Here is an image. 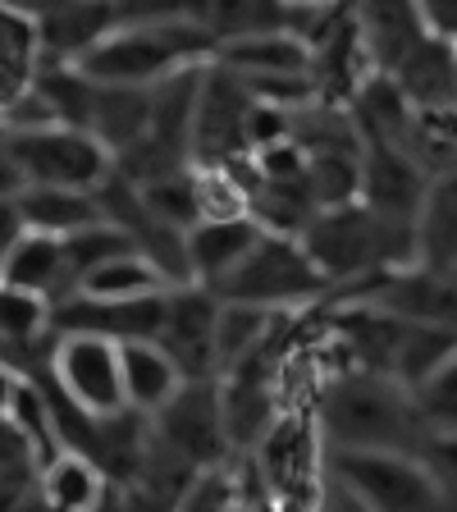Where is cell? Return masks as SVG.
<instances>
[{
  "mask_svg": "<svg viewBox=\"0 0 457 512\" xmlns=\"http://www.w3.org/2000/svg\"><path fill=\"white\" fill-rule=\"evenodd\" d=\"M220 42L206 28L202 10H124L119 5V28L92 55L78 60L96 87H151L170 78L215 64Z\"/></svg>",
  "mask_w": 457,
  "mask_h": 512,
  "instance_id": "cell-1",
  "label": "cell"
},
{
  "mask_svg": "<svg viewBox=\"0 0 457 512\" xmlns=\"http://www.w3.org/2000/svg\"><path fill=\"white\" fill-rule=\"evenodd\" d=\"M320 435L330 439L334 453H407V458H426L435 439L403 384L366 371H339L325 384Z\"/></svg>",
  "mask_w": 457,
  "mask_h": 512,
  "instance_id": "cell-2",
  "label": "cell"
},
{
  "mask_svg": "<svg viewBox=\"0 0 457 512\" xmlns=\"http://www.w3.org/2000/svg\"><path fill=\"white\" fill-rule=\"evenodd\" d=\"M311 266L330 288H362L371 279L398 275L416 266V229L412 224H389L362 202L320 211L302 234Z\"/></svg>",
  "mask_w": 457,
  "mask_h": 512,
  "instance_id": "cell-3",
  "label": "cell"
},
{
  "mask_svg": "<svg viewBox=\"0 0 457 512\" xmlns=\"http://www.w3.org/2000/svg\"><path fill=\"white\" fill-rule=\"evenodd\" d=\"M325 293H330V284L311 266L302 238H279V234H261L252 256L215 288L220 302L261 307V311H275V316H284L293 307H311Z\"/></svg>",
  "mask_w": 457,
  "mask_h": 512,
  "instance_id": "cell-4",
  "label": "cell"
},
{
  "mask_svg": "<svg viewBox=\"0 0 457 512\" xmlns=\"http://www.w3.org/2000/svg\"><path fill=\"white\" fill-rule=\"evenodd\" d=\"M5 151H10L23 188L96 192L115 174V156L83 128L55 124L42 133H19V138H5Z\"/></svg>",
  "mask_w": 457,
  "mask_h": 512,
  "instance_id": "cell-5",
  "label": "cell"
},
{
  "mask_svg": "<svg viewBox=\"0 0 457 512\" xmlns=\"http://www.w3.org/2000/svg\"><path fill=\"white\" fill-rule=\"evenodd\" d=\"M51 389L92 421H115L128 412L119 343L92 334H55L51 348Z\"/></svg>",
  "mask_w": 457,
  "mask_h": 512,
  "instance_id": "cell-6",
  "label": "cell"
},
{
  "mask_svg": "<svg viewBox=\"0 0 457 512\" xmlns=\"http://www.w3.org/2000/svg\"><path fill=\"white\" fill-rule=\"evenodd\" d=\"M343 490L366 512H448L435 476L407 453H334Z\"/></svg>",
  "mask_w": 457,
  "mask_h": 512,
  "instance_id": "cell-7",
  "label": "cell"
},
{
  "mask_svg": "<svg viewBox=\"0 0 457 512\" xmlns=\"http://www.w3.org/2000/svg\"><path fill=\"white\" fill-rule=\"evenodd\" d=\"M151 435L179 453L188 467L215 471L229 453V430H224V398L220 380H188L170 398L165 412L151 416Z\"/></svg>",
  "mask_w": 457,
  "mask_h": 512,
  "instance_id": "cell-8",
  "label": "cell"
},
{
  "mask_svg": "<svg viewBox=\"0 0 457 512\" xmlns=\"http://www.w3.org/2000/svg\"><path fill=\"white\" fill-rule=\"evenodd\" d=\"M256 96L224 64H211L192 119V165H234L247 160V115Z\"/></svg>",
  "mask_w": 457,
  "mask_h": 512,
  "instance_id": "cell-9",
  "label": "cell"
},
{
  "mask_svg": "<svg viewBox=\"0 0 457 512\" xmlns=\"http://www.w3.org/2000/svg\"><path fill=\"white\" fill-rule=\"evenodd\" d=\"M215 325H220V298L211 288H170L156 343L179 362L188 380H215Z\"/></svg>",
  "mask_w": 457,
  "mask_h": 512,
  "instance_id": "cell-10",
  "label": "cell"
},
{
  "mask_svg": "<svg viewBox=\"0 0 457 512\" xmlns=\"http://www.w3.org/2000/svg\"><path fill=\"white\" fill-rule=\"evenodd\" d=\"M115 28H119V5H96V0H69V5L32 10L37 64H78Z\"/></svg>",
  "mask_w": 457,
  "mask_h": 512,
  "instance_id": "cell-11",
  "label": "cell"
},
{
  "mask_svg": "<svg viewBox=\"0 0 457 512\" xmlns=\"http://www.w3.org/2000/svg\"><path fill=\"white\" fill-rule=\"evenodd\" d=\"M430 179L426 170L407 156L403 147H366L362 156V206L375 211L389 224H412L421 220Z\"/></svg>",
  "mask_w": 457,
  "mask_h": 512,
  "instance_id": "cell-12",
  "label": "cell"
},
{
  "mask_svg": "<svg viewBox=\"0 0 457 512\" xmlns=\"http://www.w3.org/2000/svg\"><path fill=\"white\" fill-rule=\"evenodd\" d=\"M0 284L32 293L42 302H64L74 293V279H69V256H64L60 238L46 234H23L10 252L0 256Z\"/></svg>",
  "mask_w": 457,
  "mask_h": 512,
  "instance_id": "cell-13",
  "label": "cell"
},
{
  "mask_svg": "<svg viewBox=\"0 0 457 512\" xmlns=\"http://www.w3.org/2000/svg\"><path fill=\"white\" fill-rule=\"evenodd\" d=\"M357 32L371 55L375 74H398V64L426 42V19L421 5H403V0H380V5H357Z\"/></svg>",
  "mask_w": 457,
  "mask_h": 512,
  "instance_id": "cell-14",
  "label": "cell"
},
{
  "mask_svg": "<svg viewBox=\"0 0 457 512\" xmlns=\"http://www.w3.org/2000/svg\"><path fill=\"white\" fill-rule=\"evenodd\" d=\"M215 64H224L229 74H238L243 83L256 78H311V51L307 42H298L293 32H252L238 42H224Z\"/></svg>",
  "mask_w": 457,
  "mask_h": 512,
  "instance_id": "cell-15",
  "label": "cell"
},
{
  "mask_svg": "<svg viewBox=\"0 0 457 512\" xmlns=\"http://www.w3.org/2000/svg\"><path fill=\"white\" fill-rule=\"evenodd\" d=\"M261 224L256 220H229V224H197L188 234V266L197 288H220L224 279L243 266L252 247L261 243Z\"/></svg>",
  "mask_w": 457,
  "mask_h": 512,
  "instance_id": "cell-16",
  "label": "cell"
},
{
  "mask_svg": "<svg viewBox=\"0 0 457 512\" xmlns=\"http://www.w3.org/2000/svg\"><path fill=\"white\" fill-rule=\"evenodd\" d=\"M119 366H124L128 412L147 416V421L156 412H165L170 398L188 384V375L179 371V362H174L160 343H124V348H119Z\"/></svg>",
  "mask_w": 457,
  "mask_h": 512,
  "instance_id": "cell-17",
  "label": "cell"
},
{
  "mask_svg": "<svg viewBox=\"0 0 457 512\" xmlns=\"http://www.w3.org/2000/svg\"><path fill=\"white\" fill-rule=\"evenodd\" d=\"M37 494L51 512H101L115 499V480L83 453H60L37 471Z\"/></svg>",
  "mask_w": 457,
  "mask_h": 512,
  "instance_id": "cell-18",
  "label": "cell"
},
{
  "mask_svg": "<svg viewBox=\"0 0 457 512\" xmlns=\"http://www.w3.org/2000/svg\"><path fill=\"white\" fill-rule=\"evenodd\" d=\"M389 78L412 101V110H457V46L439 37H426Z\"/></svg>",
  "mask_w": 457,
  "mask_h": 512,
  "instance_id": "cell-19",
  "label": "cell"
},
{
  "mask_svg": "<svg viewBox=\"0 0 457 512\" xmlns=\"http://www.w3.org/2000/svg\"><path fill=\"white\" fill-rule=\"evenodd\" d=\"M348 115L357 124L366 147H407V133H412V101L398 92V83L389 74H375L362 92L348 101Z\"/></svg>",
  "mask_w": 457,
  "mask_h": 512,
  "instance_id": "cell-20",
  "label": "cell"
},
{
  "mask_svg": "<svg viewBox=\"0 0 457 512\" xmlns=\"http://www.w3.org/2000/svg\"><path fill=\"white\" fill-rule=\"evenodd\" d=\"M87 133L119 160L124 151H133L138 142L151 138V92H138V87H96Z\"/></svg>",
  "mask_w": 457,
  "mask_h": 512,
  "instance_id": "cell-21",
  "label": "cell"
},
{
  "mask_svg": "<svg viewBox=\"0 0 457 512\" xmlns=\"http://www.w3.org/2000/svg\"><path fill=\"white\" fill-rule=\"evenodd\" d=\"M28 234H46V238H74L92 224H101V206H96V192H64V188H23L14 197Z\"/></svg>",
  "mask_w": 457,
  "mask_h": 512,
  "instance_id": "cell-22",
  "label": "cell"
},
{
  "mask_svg": "<svg viewBox=\"0 0 457 512\" xmlns=\"http://www.w3.org/2000/svg\"><path fill=\"white\" fill-rule=\"evenodd\" d=\"M416 266L435 275H457V174L435 179L416 220Z\"/></svg>",
  "mask_w": 457,
  "mask_h": 512,
  "instance_id": "cell-23",
  "label": "cell"
},
{
  "mask_svg": "<svg viewBox=\"0 0 457 512\" xmlns=\"http://www.w3.org/2000/svg\"><path fill=\"white\" fill-rule=\"evenodd\" d=\"M284 316L261 307H238V302H220V325H215V375H234L247 362H256L266 343L275 339V325Z\"/></svg>",
  "mask_w": 457,
  "mask_h": 512,
  "instance_id": "cell-24",
  "label": "cell"
},
{
  "mask_svg": "<svg viewBox=\"0 0 457 512\" xmlns=\"http://www.w3.org/2000/svg\"><path fill=\"white\" fill-rule=\"evenodd\" d=\"M37 74V32L32 10H0V115L14 96H23Z\"/></svg>",
  "mask_w": 457,
  "mask_h": 512,
  "instance_id": "cell-25",
  "label": "cell"
},
{
  "mask_svg": "<svg viewBox=\"0 0 457 512\" xmlns=\"http://www.w3.org/2000/svg\"><path fill=\"white\" fill-rule=\"evenodd\" d=\"M78 293L96 302H138V298H160L170 288H165V279L156 275V266L142 252H124L115 261H106L101 270H92L78 284Z\"/></svg>",
  "mask_w": 457,
  "mask_h": 512,
  "instance_id": "cell-26",
  "label": "cell"
},
{
  "mask_svg": "<svg viewBox=\"0 0 457 512\" xmlns=\"http://www.w3.org/2000/svg\"><path fill=\"white\" fill-rule=\"evenodd\" d=\"M403 151L426 170L430 183L453 179L457 174V110H416Z\"/></svg>",
  "mask_w": 457,
  "mask_h": 512,
  "instance_id": "cell-27",
  "label": "cell"
},
{
  "mask_svg": "<svg viewBox=\"0 0 457 512\" xmlns=\"http://www.w3.org/2000/svg\"><path fill=\"white\" fill-rule=\"evenodd\" d=\"M124 252H138V247H133V238H128L124 229H115L110 220L92 224V229H83V234H74V238H64V256H69L74 293H78V284H83L92 270H101L106 261H115V256H124Z\"/></svg>",
  "mask_w": 457,
  "mask_h": 512,
  "instance_id": "cell-28",
  "label": "cell"
},
{
  "mask_svg": "<svg viewBox=\"0 0 457 512\" xmlns=\"http://www.w3.org/2000/svg\"><path fill=\"white\" fill-rule=\"evenodd\" d=\"M412 398H416V412H421V421H426L430 435L435 439L457 435V352L430 375L426 384H421V389H416Z\"/></svg>",
  "mask_w": 457,
  "mask_h": 512,
  "instance_id": "cell-29",
  "label": "cell"
},
{
  "mask_svg": "<svg viewBox=\"0 0 457 512\" xmlns=\"http://www.w3.org/2000/svg\"><path fill=\"white\" fill-rule=\"evenodd\" d=\"M46 330H51V302L0 284V343L19 348V343H32Z\"/></svg>",
  "mask_w": 457,
  "mask_h": 512,
  "instance_id": "cell-30",
  "label": "cell"
},
{
  "mask_svg": "<svg viewBox=\"0 0 457 512\" xmlns=\"http://www.w3.org/2000/svg\"><path fill=\"white\" fill-rule=\"evenodd\" d=\"M174 512H234V485L220 467L215 471H197V480L188 485V494L179 499Z\"/></svg>",
  "mask_w": 457,
  "mask_h": 512,
  "instance_id": "cell-31",
  "label": "cell"
},
{
  "mask_svg": "<svg viewBox=\"0 0 457 512\" xmlns=\"http://www.w3.org/2000/svg\"><path fill=\"white\" fill-rule=\"evenodd\" d=\"M37 471H42V458H37L32 439L10 416H0V476H37Z\"/></svg>",
  "mask_w": 457,
  "mask_h": 512,
  "instance_id": "cell-32",
  "label": "cell"
},
{
  "mask_svg": "<svg viewBox=\"0 0 457 512\" xmlns=\"http://www.w3.org/2000/svg\"><path fill=\"white\" fill-rule=\"evenodd\" d=\"M430 467V476H435L439 494H444L448 512H457V435H444V439H430L426 458H421Z\"/></svg>",
  "mask_w": 457,
  "mask_h": 512,
  "instance_id": "cell-33",
  "label": "cell"
},
{
  "mask_svg": "<svg viewBox=\"0 0 457 512\" xmlns=\"http://www.w3.org/2000/svg\"><path fill=\"white\" fill-rule=\"evenodd\" d=\"M421 19H426L430 37L457 46V0H426V5H421Z\"/></svg>",
  "mask_w": 457,
  "mask_h": 512,
  "instance_id": "cell-34",
  "label": "cell"
},
{
  "mask_svg": "<svg viewBox=\"0 0 457 512\" xmlns=\"http://www.w3.org/2000/svg\"><path fill=\"white\" fill-rule=\"evenodd\" d=\"M14 394H19V375H14L10 366L0 362V416H10V403H14Z\"/></svg>",
  "mask_w": 457,
  "mask_h": 512,
  "instance_id": "cell-35",
  "label": "cell"
},
{
  "mask_svg": "<svg viewBox=\"0 0 457 512\" xmlns=\"http://www.w3.org/2000/svg\"><path fill=\"white\" fill-rule=\"evenodd\" d=\"M453 279H457V275H453Z\"/></svg>",
  "mask_w": 457,
  "mask_h": 512,
  "instance_id": "cell-36",
  "label": "cell"
}]
</instances>
